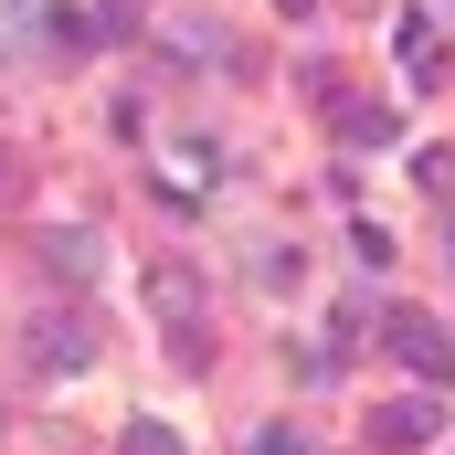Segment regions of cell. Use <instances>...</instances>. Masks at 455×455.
I'll return each mask as SVG.
<instances>
[{"mask_svg":"<svg viewBox=\"0 0 455 455\" xmlns=\"http://www.w3.org/2000/svg\"><path fill=\"white\" fill-rule=\"evenodd\" d=\"M329 127H339L349 148H392V138H403V116L371 107V96H329Z\"/></svg>","mask_w":455,"mask_h":455,"instance_id":"cell-5","label":"cell"},{"mask_svg":"<svg viewBox=\"0 0 455 455\" xmlns=\"http://www.w3.org/2000/svg\"><path fill=\"white\" fill-rule=\"evenodd\" d=\"M392 53H403L413 85H445V32H435V11H403V21H392Z\"/></svg>","mask_w":455,"mask_h":455,"instance_id":"cell-3","label":"cell"},{"mask_svg":"<svg viewBox=\"0 0 455 455\" xmlns=\"http://www.w3.org/2000/svg\"><path fill=\"white\" fill-rule=\"evenodd\" d=\"M116 455H191V445H180V435H170V424H159V413H138V424H127V435H116Z\"/></svg>","mask_w":455,"mask_h":455,"instance_id":"cell-8","label":"cell"},{"mask_svg":"<svg viewBox=\"0 0 455 455\" xmlns=\"http://www.w3.org/2000/svg\"><path fill=\"white\" fill-rule=\"evenodd\" d=\"M254 455H318V445H307L297 424H265V435H254Z\"/></svg>","mask_w":455,"mask_h":455,"instance_id":"cell-11","label":"cell"},{"mask_svg":"<svg viewBox=\"0 0 455 455\" xmlns=\"http://www.w3.org/2000/svg\"><path fill=\"white\" fill-rule=\"evenodd\" d=\"M32 360H43V371H85V360H96V329H85V318H43V329H32Z\"/></svg>","mask_w":455,"mask_h":455,"instance_id":"cell-6","label":"cell"},{"mask_svg":"<svg viewBox=\"0 0 455 455\" xmlns=\"http://www.w3.org/2000/svg\"><path fill=\"white\" fill-rule=\"evenodd\" d=\"M413 180H424L435 202H455V148H413Z\"/></svg>","mask_w":455,"mask_h":455,"instance_id":"cell-9","label":"cell"},{"mask_svg":"<svg viewBox=\"0 0 455 455\" xmlns=\"http://www.w3.org/2000/svg\"><path fill=\"white\" fill-rule=\"evenodd\" d=\"M435 424H445V403H435V392L371 403V445H381V455H413V445H435Z\"/></svg>","mask_w":455,"mask_h":455,"instance_id":"cell-2","label":"cell"},{"mask_svg":"<svg viewBox=\"0 0 455 455\" xmlns=\"http://www.w3.org/2000/svg\"><path fill=\"white\" fill-rule=\"evenodd\" d=\"M381 349H392L413 381H455V339L424 318V307H392V318H381Z\"/></svg>","mask_w":455,"mask_h":455,"instance_id":"cell-1","label":"cell"},{"mask_svg":"<svg viewBox=\"0 0 455 455\" xmlns=\"http://www.w3.org/2000/svg\"><path fill=\"white\" fill-rule=\"evenodd\" d=\"M445 265H455V202H445Z\"/></svg>","mask_w":455,"mask_h":455,"instance_id":"cell-12","label":"cell"},{"mask_svg":"<svg viewBox=\"0 0 455 455\" xmlns=\"http://www.w3.org/2000/svg\"><path fill=\"white\" fill-rule=\"evenodd\" d=\"M286 11H318V0H286Z\"/></svg>","mask_w":455,"mask_h":455,"instance_id":"cell-13","label":"cell"},{"mask_svg":"<svg viewBox=\"0 0 455 455\" xmlns=\"http://www.w3.org/2000/svg\"><path fill=\"white\" fill-rule=\"evenodd\" d=\"M254 286H297V243H265L254 254Z\"/></svg>","mask_w":455,"mask_h":455,"instance_id":"cell-10","label":"cell"},{"mask_svg":"<svg viewBox=\"0 0 455 455\" xmlns=\"http://www.w3.org/2000/svg\"><path fill=\"white\" fill-rule=\"evenodd\" d=\"M43 265H53L64 286H85V275H96V233H85V223H53V233H43Z\"/></svg>","mask_w":455,"mask_h":455,"instance_id":"cell-7","label":"cell"},{"mask_svg":"<svg viewBox=\"0 0 455 455\" xmlns=\"http://www.w3.org/2000/svg\"><path fill=\"white\" fill-rule=\"evenodd\" d=\"M148 318L159 329H202V275L191 265H148Z\"/></svg>","mask_w":455,"mask_h":455,"instance_id":"cell-4","label":"cell"}]
</instances>
